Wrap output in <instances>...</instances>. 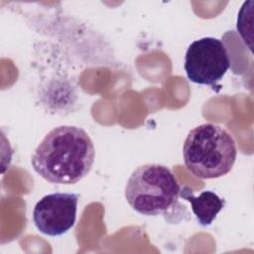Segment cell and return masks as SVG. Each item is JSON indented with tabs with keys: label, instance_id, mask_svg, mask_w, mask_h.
Listing matches in <instances>:
<instances>
[{
	"label": "cell",
	"instance_id": "8992f818",
	"mask_svg": "<svg viewBox=\"0 0 254 254\" xmlns=\"http://www.w3.org/2000/svg\"><path fill=\"white\" fill-rule=\"evenodd\" d=\"M180 195L190 203L191 210L201 226L210 225L225 204L223 198L210 190L202 191L195 196L189 187H183Z\"/></svg>",
	"mask_w": 254,
	"mask_h": 254
},
{
	"label": "cell",
	"instance_id": "277c9868",
	"mask_svg": "<svg viewBox=\"0 0 254 254\" xmlns=\"http://www.w3.org/2000/svg\"><path fill=\"white\" fill-rule=\"evenodd\" d=\"M230 66L227 50L221 40L205 37L192 42L186 53L185 71L188 78L201 85L217 87Z\"/></svg>",
	"mask_w": 254,
	"mask_h": 254
},
{
	"label": "cell",
	"instance_id": "5b68a950",
	"mask_svg": "<svg viewBox=\"0 0 254 254\" xmlns=\"http://www.w3.org/2000/svg\"><path fill=\"white\" fill-rule=\"evenodd\" d=\"M78 194L54 192L43 196L33 210L37 229L49 236L66 233L75 223Z\"/></svg>",
	"mask_w": 254,
	"mask_h": 254
},
{
	"label": "cell",
	"instance_id": "6da1fadb",
	"mask_svg": "<svg viewBox=\"0 0 254 254\" xmlns=\"http://www.w3.org/2000/svg\"><path fill=\"white\" fill-rule=\"evenodd\" d=\"M95 158L93 142L81 128L62 125L51 130L38 145L31 163L45 181L71 185L91 170Z\"/></svg>",
	"mask_w": 254,
	"mask_h": 254
},
{
	"label": "cell",
	"instance_id": "7a4b0ae2",
	"mask_svg": "<svg viewBox=\"0 0 254 254\" xmlns=\"http://www.w3.org/2000/svg\"><path fill=\"white\" fill-rule=\"evenodd\" d=\"M236 156L237 148L232 135L212 123L191 129L183 146L185 165L200 179H216L228 174Z\"/></svg>",
	"mask_w": 254,
	"mask_h": 254
},
{
	"label": "cell",
	"instance_id": "3957f363",
	"mask_svg": "<svg viewBox=\"0 0 254 254\" xmlns=\"http://www.w3.org/2000/svg\"><path fill=\"white\" fill-rule=\"evenodd\" d=\"M180 185L169 168L145 164L135 169L125 186V198L138 213L147 216L167 214L178 203Z\"/></svg>",
	"mask_w": 254,
	"mask_h": 254
}]
</instances>
